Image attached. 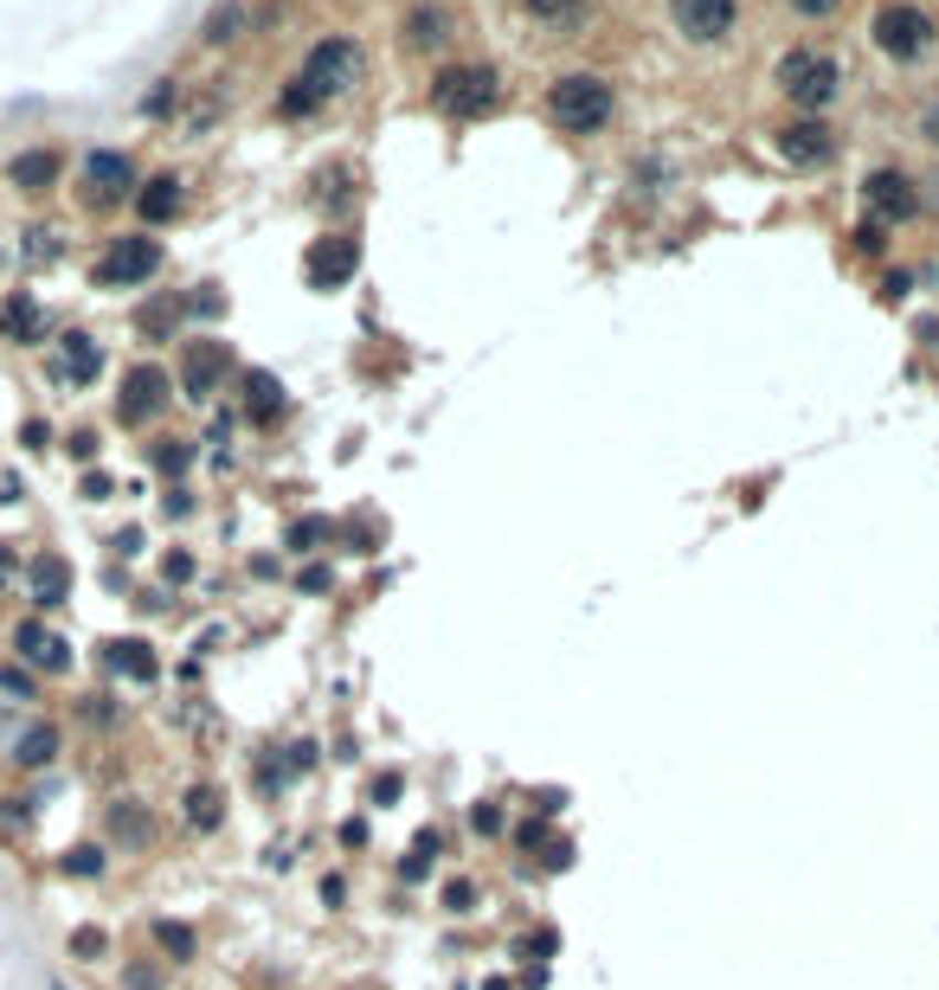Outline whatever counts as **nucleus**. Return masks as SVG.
<instances>
[{
    "mask_svg": "<svg viewBox=\"0 0 939 990\" xmlns=\"http://www.w3.org/2000/svg\"><path fill=\"white\" fill-rule=\"evenodd\" d=\"M611 84L593 72H566L547 84V123L566 129V136H599L605 123H611Z\"/></svg>",
    "mask_w": 939,
    "mask_h": 990,
    "instance_id": "nucleus-1",
    "label": "nucleus"
},
{
    "mask_svg": "<svg viewBox=\"0 0 939 990\" xmlns=\"http://www.w3.org/2000/svg\"><path fill=\"white\" fill-rule=\"evenodd\" d=\"M779 91L804 116H824L836 104V91H843V65L830 58L824 45H791L786 58H779Z\"/></svg>",
    "mask_w": 939,
    "mask_h": 990,
    "instance_id": "nucleus-2",
    "label": "nucleus"
},
{
    "mask_svg": "<svg viewBox=\"0 0 939 990\" xmlns=\"http://www.w3.org/2000/svg\"><path fill=\"white\" fill-rule=\"evenodd\" d=\"M431 104L457 123H470V116H483L495 104V72L489 65H438L431 72Z\"/></svg>",
    "mask_w": 939,
    "mask_h": 990,
    "instance_id": "nucleus-3",
    "label": "nucleus"
},
{
    "mask_svg": "<svg viewBox=\"0 0 939 990\" xmlns=\"http://www.w3.org/2000/svg\"><path fill=\"white\" fill-rule=\"evenodd\" d=\"M875 45H882L888 58L914 65V58L933 52V20H927L920 7H907V0H888V7L875 13Z\"/></svg>",
    "mask_w": 939,
    "mask_h": 990,
    "instance_id": "nucleus-4",
    "label": "nucleus"
},
{
    "mask_svg": "<svg viewBox=\"0 0 939 990\" xmlns=\"http://www.w3.org/2000/svg\"><path fill=\"white\" fill-rule=\"evenodd\" d=\"M354 72H361V45L354 39H316L309 65H302V84H316L322 97H335V91L354 84Z\"/></svg>",
    "mask_w": 939,
    "mask_h": 990,
    "instance_id": "nucleus-5",
    "label": "nucleus"
},
{
    "mask_svg": "<svg viewBox=\"0 0 939 990\" xmlns=\"http://www.w3.org/2000/svg\"><path fill=\"white\" fill-rule=\"evenodd\" d=\"M154 270H161V245H154L149 232H136V238H116L104 264H97V284H149Z\"/></svg>",
    "mask_w": 939,
    "mask_h": 990,
    "instance_id": "nucleus-6",
    "label": "nucleus"
},
{
    "mask_svg": "<svg viewBox=\"0 0 939 990\" xmlns=\"http://www.w3.org/2000/svg\"><path fill=\"white\" fill-rule=\"evenodd\" d=\"M734 13H740V0H670V20H676V33L695 39V45L727 39V33H734Z\"/></svg>",
    "mask_w": 939,
    "mask_h": 990,
    "instance_id": "nucleus-7",
    "label": "nucleus"
},
{
    "mask_svg": "<svg viewBox=\"0 0 939 990\" xmlns=\"http://www.w3.org/2000/svg\"><path fill=\"white\" fill-rule=\"evenodd\" d=\"M779 155H786L791 168H824L830 155H836V129H830L824 116H798L779 129Z\"/></svg>",
    "mask_w": 939,
    "mask_h": 990,
    "instance_id": "nucleus-8",
    "label": "nucleus"
},
{
    "mask_svg": "<svg viewBox=\"0 0 939 990\" xmlns=\"http://www.w3.org/2000/svg\"><path fill=\"white\" fill-rule=\"evenodd\" d=\"M863 200H868L875 220H895V225L920 213V193H914V181H907L901 168H875V174L863 181Z\"/></svg>",
    "mask_w": 939,
    "mask_h": 990,
    "instance_id": "nucleus-9",
    "label": "nucleus"
},
{
    "mask_svg": "<svg viewBox=\"0 0 939 990\" xmlns=\"http://www.w3.org/2000/svg\"><path fill=\"white\" fill-rule=\"evenodd\" d=\"M168 405V373L154 368H129V380H122V400H116V412H122V425H142V418H154Z\"/></svg>",
    "mask_w": 939,
    "mask_h": 990,
    "instance_id": "nucleus-10",
    "label": "nucleus"
},
{
    "mask_svg": "<svg viewBox=\"0 0 939 990\" xmlns=\"http://www.w3.org/2000/svg\"><path fill=\"white\" fill-rule=\"evenodd\" d=\"M399 45L406 52H445L451 45V7L445 0H418L406 13V26H399Z\"/></svg>",
    "mask_w": 939,
    "mask_h": 990,
    "instance_id": "nucleus-11",
    "label": "nucleus"
},
{
    "mask_svg": "<svg viewBox=\"0 0 939 990\" xmlns=\"http://www.w3.org/2000/svg\"><path fill=\"white\" fill-rule=\"evenodd\" d=\"M354 264H361V245H354V238H322V245L309 252V284H316V290H341V284L354 277Z\"/></svg>",
    "mask_w": 939,
    "mask_h": 990,
    "instance_id": "nucleus-12",
    "label": "nucleus"
},
{
    "mask_svg": "<svg viewBox=\"0 0 939 990\" xmlns=\"http://www.w3.org/2000/svg\"><path fill=\"white\" fill-rule=\"evenodd\" d=\"M226 368H232V354L220 348V341H193L188 361H181V380H188L193 400H213V386L226 380Z\"/></svg>",
    "mask_w": 939,
    "mask_h": 990,
    "instance_id": "nucleus-13",
    "label": "nucleus"
},
{
    "mask_svg": "<svg viewBox=\"0 0 939 990\" xmlns=\"http://www.w3.org/2000/svg\"><path fill=\"white\" fill-rule=\"evenodd\" d=\"M84 181L97 200H110V193H129L136 187V168H129V155H116V148H97L90 161H84Z\"/></svg>",
    "mask_w": 939,
    "mask_h": 990,
    "instance_id": "nucleus-14",
    "label": "nucleus"
},
{
    "mask_svg": "<svg viewBox=\"0 0 939 990\" xmlns=\"http://www.w3.org/2000/svg\"><path fill=\"white\" fill-rule=\"evenodd\" d=\"M136 213H142L149 225L174 220V213H181V181H174V174H154V181L136 193Z\"/></svg>",
    "mask_w": 939,
    "mask_h": 990,
    "instance_id": "nucleus-15",
    "label": "nucleus"
},
{
    "mask_svg": "<svg viewBox=\"0 0 939 990\" xmlns=\"http://www.w3.org/2000/svg\"><path fill=\"white\" fill-rule=\"evenodd\" d=\"M33 598L39 605H65V598H72V566H65L58 553H45L33 566Z\"/></svg>",
    "mask_w": 939,
    "mask_h": 990,
    "instance_id": "nucleus-16",
    "label": "nucleus"
},
{
    "mask_svg": "<svg viewBox=\"0 0 939 990\" xmlns=\"http://www.w3.org/2000/svg\"><path fill=\"white\" fill-rule=\"evenodd\" d=\"M13 643H20V657H33L39 669H65V643H58L45 624H20V630H13Z\"/></svg>",
    "mask_w": 939,
    "mask_h": 990,
    "instance_id": "nucleus-17",
    "label": "nucleus"
},
{
    "mask_svg": "<svg viewBox=\"0 0 939 990\" xmlns=\"http://www.w3.org/2000/svg\"><path fill=\"white\" fill-rule=\"evenodd\" d=\"M39 329H45V316H39L33 296H7V309H0V334H7V341H39Z\"/></svg>",
    "mask_w": 939,
    "mask_h": 990,
    "instance_id": "nucleus-18",
    "label": "nucleus"
},
{
    "mask_svg": "<svg viewBox=\"0 0 939 990\" xmlns=\"http://www.w3.org/2000/svg\"><path fill=\"white\" fill-rule=\"evenodd\" d=\"M7 174H13V187L39 193V187H52V181H58V155H52V148H26V155H20V161L7 168Z\"/></svg>",
    "mask_w": 939,
    "mask_h": 990,
    "instance_id": "nucleus-19",
    "label": "nucleus"
},
{
    "mask_svg": "<svg viewBox=\"0 0 939 990\" xmlns=\"http://www.w3.org/2000/svg\"><path fill=\"white\" fill-rule=\"evenodd\" d=\"M58 354H65V380H77V386H84V380H97V368H104L97 341H90V334H77V329L58 341Z\"/></svg>",
    "mask_w": 939,
    "mask_h": 990,
    "instance_id": "nucleus-20",
    "label": "nucleus"
},
{
    "mask_svg": "<svg viewBox=\"0 0 939 990\" xmlns=\"http://www.w3.org/2000/svg\"><path fill=\"white\" fill-rule=\"evenodd\" d=\"M245 405H252V418H258V425H270V418L284 412V386H277L264 368H252V373H245Z\"/></svg>",
    "mask_w": 939,
    "mask_h": 990,
    "instance_id": "nucleus-21",
    "label": "nucleus"
},
{
    "mask_svg": "<svg viewBox=\"0 0 939 990\" xmlns=\"http://www.w3.org/2000/svg\"><path fill=\"white\" fill-rule=\"evenodd\" d=\"M527 20H541V26H579V20H593V0H522Z\"/></svg>",
    "mask_w": 939,
    "mask_h": 990,
    "instance_id": "nucleus-22",
    "label": "nucleus"
},
{
    "mask_svg": "<svg viewBox=\"0 0 939 990\" xmlns=\"http://www.w3.org/2000/svg\"><path fill=\"white\" fill-rule=\"evenodd\" d=\"M110 669H122V675H136V682H149V675H154V657H149V643H110Z\"/></svg>",
    "mask_w": 939,
    "mask_h": 990,
    "instance_id": "nucleus-23",
    "label": "nucleus"
},
{
    "mask_svg": "<svg viewBox=\"0 0 939 990\" xmlns=\"http://www.w3.org/2000/svg\"><path fill=\"white\" fill-rule=\"evenodd\" d=\"M220 817H226V810H220V791H213V785H193V791H188V823L213 830Z\"/></svg>",
    "mask_w": 939,
    "mask_h": 990,
    "instance_id": "nucleus-24",
    "label": "nucleus"
},
{
    "mask_svg": "<svg viewBox=\"0 0 939 990\" xmlns=\"http://www.w3.org/2000/svg\"><path fill=\"white\" fill-rule=\"evenodd\" d=\"M52 753H58V727H33V734L20 739V753H13V759H20V766H45Z\"/></svg>",
    "mask_w": 939,
    "mask_h": 990,
    "instance_id": "nucleus-25",
    "label": "nucleus"
},
{
    "mask_svg": "<svg viewBox=\"0 0 939 990\" xmlns=\"http://www.w3.org/2000/svg\"><path fill=\"white\" fill-rule=\"evenodd\" d=\"M188 464H193V450H188V444H181V438H161V444H154V470H168V477H181Z\"/></svg>",
    "mask_w": 939,
    "mask_h": 990,
    "instance_id": "nucleus-26",
    "label": "nucleus"
},
{
    "mask_svg": "<svg viewBox=\"0 0 939 990\" xmlns=\"http://www.w3.org/2000/svg\"><path fill=\"white\" fill-rule=\"evenodd\" d=\"M316 541H329V521H322V514H302L297 528H290V547H297V553H316Z\"/></svg>",
    "mask_w": 939,
    "mask_h": 990,
    "instance_id": "nucleus-27",
    "label": "nucleus"
},
{
    "mask_svg": "<svg viewBox=\"0 0 939 990\" xmlns=\"http://www.w3.org/2000/svg\"><path fill=\"white\" fill-rule=\"evenodd\" d=\"M316 104H329V97H322V91H316V84H290V91H284V116H309L316 110Z\"/></svg>",
    "mask_w": 939,
    "mask_h": 990,
    "instance_id": "nucleus-28",
    "label": "nucleus"
},
{
    "mask_svg": "<svg viewBox=\"0 0 939 990\" xmlns=\"http://www.w3.org/2000/svg\"><path fill=\"white\" fill-rule=\"evenodd\" d=\"M154 939H161L174 958H193V933H188V926H174V919H161V926H154Z\"/></svg>",
    "mask_w": 939,
    "mask_h": 990,
    "instance_id": "nucleus-29",
    "label": "nucleus"
},
{
    "mask_svg": "<svg viewBox=\"0 0 939 990\" xmlns=\"http://www.w3.org/2000/svg\"><path fill=\"white\" fill-rule=\"evenodd\" d=\"M238 26H245V13H238V7H220V13L206 20V45H220V39H232V33H238Z\"/></svg>",
    "mask_w": 939,
    "mask_h": 990,
    "instance_id": "nucleus-30",
    "label": "nucleus"
},
{
    "mask_svg": "<svg viewBox=\"0 0 939 990\" xmlns=\"http://www.w3.org/2000/svg\"><path fill=\"white\" fill-rule=\"evenodd\" d=\"M110 823H116V837H129V843H142V837H149L142 810H122V805H116V817H110Z\"/></svg>",
    "mask_w": 939,
    "mask_h": 990,
    "instance_id": "nucleus-31",
    "label": "nucleus"
},
{
    "mask_svg": "<svg viewBox=\"0 0 939 990\" xmlns=\"http://www.w3.org/2000/svg\"><path fill=\"white\" fill-rule=\"evenodd\" d=\"M470 830H477V837H495V830H502V810H495V805H470Z\"/></svg>",
    "mask_w": 939,
    "mask_h": 990,
    "instance_id": "nucleus-32",
    "label": "nucleus"
},
{
    "mask_svg": "<svg viewBox=\"0 0 939 990\" xmlns=\"http://www.w3.org/2000/svg\"><path fill=\"white\" fill-rule=\"evenodd\" d=\"M445 907H451V914H470V907H477V887H470V881H451V887H445Z\"/></svg>",
    "mask_w": 939,
    "mask_h": 990,
    "instance_id": "nucleus-33",
    "label": "nucleus"
},
{
    "mask_svg": "<svg viewBox=\"0 0 939 990\" xmlns=\"http://www.w3.org/2000/svg\"><path fill=\"white\" fill-rule=\"evenodd\" d=\"M65 869H72V875H104V855H97V849H72Z\"/></svg>",
    "mask_w": 939,
    "mask_h": 990,
    "instance_id": "nucleus-34",
    "label": "nucleus"
},
{
    "mask_svg": "<svg viewBox=\"0 0 939 990\" xmlns=\"http://www.w3.org/2000/svg\"><path fill=\"white\" fill-rule=\"evenodd\" d=\"M920 136H927V142L939 148V91L927 97V104H920Z\"/></svg>",
    "mask_w": 939,
    "mask_h": 990,
    "instance_id": "nucleus-35",
    "label": "nucleus"
},
{
    "mask_svg": "<svg viewBox=\"0 0 939 990\" xmlns=\"http://www.w3.org/2000/svg\"><path fill=\"white\" fill-rule=\"evenodd\" d=\"M142 110H149V116H168V110H174V84H154V91H149V104H142Z\"/></svg>",
    "mask_w": 939,
    "mask_h": 990,
    "instance_id": "nucleus-36",
    "label": "nucleus"
},
{
    "mask_svg": "<svg viewBox=\"0 0 939 990\" xmlns=\"http://www.w3.org/2000/svg\"><path fill=\"white\" fill-rule=\"evenodd\" d=\"M791 7H798L804 20H830V13H836V0H791Z\"/></svg>",
    "mask_w": 939,
    "mask_h": 990,
    "instance_id": "nucleus-37",
    "label": "nucleus"
},
{
    "mask_svg": "<svg viewBox=\"0 0 939 990\" xmlns=\"http://www.w3.org/2000/svg\"><path fill=\"white\" fill-rule=\"evenodd\" d=\"M26 252H33V264H45L52 257V232H26Z\"/></svg>",
    "mask_w": 939,
    "mask_h": 990,
    "instance_id": "nucleus-38",
    "label": "nucleus"
}]
</instances>
